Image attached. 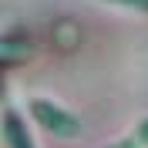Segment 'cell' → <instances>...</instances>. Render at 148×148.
<instances>
[{
  "label": "cell",
  "mask_w": 148,
  "mask_h": 148,
  "mask_svg": "<svg viewBox=\"0 0 148 148\" xmlns=\"http://www.w3.org/2000/svg\"><path fill=\"white\" fill-rule=\"evenodd\" d=\"M118 148H131V141H125V145H118Z\"/></svg>",
  "instance_id": "4"
},
{
  "label": "cell",
  "mask_w": 148,
  "mask_h": 148,
  "mask_svg": "<svg viewBox=\"0 0 148 148\" xmlns=\"http://www.w3.org/2000/svg\"><path fill=\"white\" fill-rule=\"evenodd\" d=\"M7 141H10V148H30V141L17 128V118H7Z\"/></svg>",
  "instance_id": "2"
},
{
  "label": "cell",
  "mask_w": 148,
  "mask_h": 148,
  "mask_svg": "<svg viewBox=\"0 0 148 148\" xmlns=\"http://www.w3.org/2000/svg\"><path fill=\"white\" fill-rule=\"evenodd\" d=\"M34 114H37V121L44 128H54L57 135H77V121L71 114H64V111L51 108L47 101H34Z\"/></svg>",
  "instance_id": "1"
},
{
  "label": "cell",
  "mask_w": 148,
  "mask_h": 148,
  "mask_svg": "<svg viewBox=\"0 0 148 148\" xmlns=\"http://www.w3.org/2000/svg\"><path fill=\"white\" fill-rule=\"evenodd\" d=\"M114 3H125V7H148V0H114Z\"/></svg>",
  "instance_id": "3"
}]
</instances>
